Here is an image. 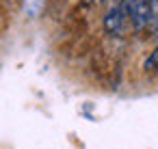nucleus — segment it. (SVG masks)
I'll use <instances>...</instances> for the list:
<instances>
[{"instance_id":"obj_2","label":"nucleus","mask_w":158,"mask_h":149,"mask_svg":"<svg viewBox=\"0 0 158 149\" xmlns=\"http://www.w3.org/2000/svg\"><path fill=\"white\" fill-rule=\"evenodd\" d=\"M143 69H145V71H154V69H158V46H156V50H154V52L145 58Z\"/></svg>"},{"instance_id":"obj_1","label":"nucleus","mask_w":158,"mask_h":149,"mask_svg":"<svg viewBox=\"0 0 158 149\" xmlns=\"http://www.w3.org/2000/svg\"><path fill=\"white\" fill-rule=\"evenodd\" d=\"M126 18H128V11H126V7L123 5H113L108 11H106V15H104V30L108 33V35H119L121 30H123V24H126Z\"/></svg>"}]
</instances>
